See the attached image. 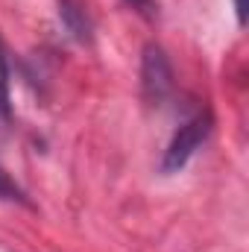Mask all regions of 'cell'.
I'll list each match as a JSON object with an SVG mask.
<instances>
[{
  "label": "cell",
  "mask_w": 249,
  "mask_h": 252,
  "mask_svg": "<svg viewBox=\"0 0 249 252\" xmlns=\"http://www.w3.org/2000/svg\"><path fill=\"white\" fill-rule=\"evenodd\" d=\"M0 199H9V202H24V205H30V199H27V193L21 190V185L0 167Z\"/></svg>",
  "instance_id": "5b68a950"
},
{
  "label": "cell",
  "mask_w": 249,
  "mask_h": 252,
  "mask_svg": "<svg viewBox=\"0 0 249 252\" xmlns=\"http://www.w3.org/2000/svg\"><path fill=\"white\" fill-rule=\"evenodd\" d=\"M214 132V115L211 109H199L193 118H187L185 124L179 126L161 156V173L170 176V173H179L187 161L196 156V150L208 141V135Z\"/></svg>",
  "instance_id": "6da1fadb"
},
{
  "label": "cell",
  "mask_w": 249,
  "mask_h": 252,
  "mask_svg": "<svg viewBox=\"0 0 249 252\" xmlns=\"http://www.w3.org/2000/svg\"><path fill=\"white\" fill-rule=\"evenodd\" d=\"M170 94H173V64L161 44L150 41L141 50V97L147 106H164Z\"/></svg>",
  "instance_id": "7a4b0ae2"
},
{
  "label": "cell",
  "mask_w": 249,
  "mask_h": 252,
  "mask_svg": "<svg viewBox=\"0 0 249 252\" xmlns=\"http://www.w3.org/2000/svg\"><path fill=\"white\" fill-rule=\"evenodd\" d=\"M126 6H132L141 18H147V21H153L156 15H158V3L156 0H126Z\"/></svg>",
  "instance_id": "8992f818"
},
{
  "label": "cell",
  "mask_w": 249,
  "mask_h": 252,
  "mask_svg": "<svg viewBox=\"0 0 249 252\" xmlns=\"http://www.w3.org/2000/svg\"><path fill=\"white\" fill-rule=\"evenodd\" d=\"M0 121H12V64H9V50L0 38Z\"/></svg>",
  "instance_id": "277c9868"
},
{
  "label": "cell",
  "mask_w": 249,
  "mask_h": 252,
  "mask_svg": "<svg viewBox=\"0 0 249 252\" xmlns=\"http://www.w3.org/2000/svg\"><path fill=\"white\" fill-rule=\"evenodd\" d=\"M235 3V15H238V24H247V3L244 0H232Z\"/></svg>",
  "instance_id": "52a82bcc"
},
{
  "label": "cell",
  "mask_w": 249,
  "mask_h": 252,
  "mask_svg": "<svg viewBox=\"0 0 249 252\" xmlns=\"http://www.w3.org/2000/svg\"><path fill=\"white\" fill-rule=\"evenodd\" d=\"M59 21H62L64 32L73 41L88 44L94 38V21H91V15L85 12V6L79 0H59Z\"/></svg>",
  "instance_id": "3957f363"
}]
</instances>
